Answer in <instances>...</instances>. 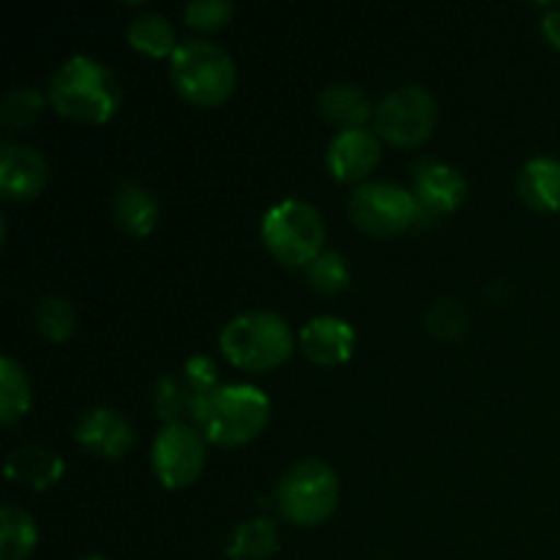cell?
I'll return each mask as SVG.
<instances>
[{"label":"cell","mask_w":560,"mask_h":560,"mask_svg":"<svg viewBox=\"0 0 560 560\" xmlns=\"http://www.w3.org/2000/svg\"><path fill=\"white\" fill-rule=\"evenodd\" d=\"M271 421V399L249 383H219L202 394L191 413V424L208 443L244 446L252 443Z\"/></svg>","instance_id":"1"},{"label":"cell","mask_w":560,"mask_h":560,"mask_svg":"<svg viewBox=\"0 0 560 560\" xmlns=\"http://www.w3.org/2000/svg\"><path fill=\"white\" fill-rule=\"evenodd\" d=\"M49 102L60 115L80 124H104L118 113L124 91L104 60L93 55H71L49 80Z\"/></svg>","instance_id":"2"},{"label":"cell","mask_w":560,"mask_h":560,"mask_svg":"<svg viewBox=\"0 0 560 560\" xmlns=\"http://www.w3.org/2000/svg\"><path fill=\"white\" fill-rule=\"evenodd\" d=\"M219 350L233 366L266 372L284 364L293 353L288 320L271 310H249L235 315L219 334Z\"/></svg>","instance_id":"3"},{"label":"cell","mask_w":560,"mask_h":560,"mask_svg":"<svg viewBox=\"0 0 560 560\" xmlns=\"http://www.w3.org/2000/svg\"><path fill=\"white\" fill-rule=\"evenodd\" d=\"M170 80L197 107H217L235 91L238 71L228 49L217 42L189 38L170 58Z\"/></svg>","instance_id":"4"},{"label":"cell","mask_w":560,"mask_h":560,"mask_svg":"<svg viewBox=\"0 0 560 560\" xmlns=\"http://www.w3.org/2000/svg\"><path fill=\"white\" fill-rule=\"evenodd\" d=\"M260 233L268 252L293 268H306L326 252V222L306 200H282L268 208Z\"/></svg>","instance_id":"5"},{"label":"cell","mask_w":560,"mask_h":560,"mask_svg":"<svg viewBox=\"0 0 560 560\" xmlns=\"http://www.w3.org/2000/svg\"><path fill=\"white\" fill-rule=\"evenodd\" d=\"M339 503L337 470L323 459H299L277 485V506L293 525H317Z\"/></svg>","instance_id":"6"},{"label":"cell","mask_w":560,"mask_h":560,"mask_svg":"<svg viewBox=\"0 0 560 560\" xmlns=\"http://www.w3.org/2000/svg\"><path fill=\"white\" fill-rule=\"evenodd\" d=\"M348 211L355 228L375 238H392L405 233L410 224H419V202L413 191L386 180L355 186L348 197Z\"/></svg>","instance_id":"7"},{"label":"cell","mask_w":560,"mask_h":560,"mask_svg":"<svg viewBox=\"0 0 560 560\" xmlns=\"http://www.w3.org/2000/svg\"><path fill=\"white\" fill-rule=\"evenodd\" d=\"M438 102L427 88L405 85L375 107V135L399 148H416L435 131Z\"/></svg>","instance_id":"8"},{"label":"cell","mask_w":560,"mask_h":560,"mask_svg":"<svg viewBox=\"0 0 560 560\" xmlns=\"http://www.w3.org/2000/svg\"><path fill=\"white\" fill-rule=\"evenodd\" d=\"M151 468L167 490H186L206 468V438L195 424H164L153 441Z\"/></svg>","instance_id":"9"},{"label":"cell","mask_w":560,"mask_h":560,"mask_svg":"<svg viewBox=\"0 0 560 560\" xmlns=\"http://www.w3.org/2000/svg\"><path fill=\"white\" fill-rule=\"evenodd\" d=\"M219 386V370L211 355H191L178 372H167L153 386V408L167 424H186L202 394Z\"/></svg>","instance_id":"10"},{"label":"cell","mask_w":560,"mask_h":560,"mask_svg":"<svg viewBox=\"0 0 560 560\" xmlns=\"http://www.w3.org/2000/svg\"><path fill=\"white\" fill-rule=\"evenodd\" d=\"M413 197L419 202V224H430L435 219L457 211L468 197V180L457 167L438 159H421L413 164Z\"/></svg>","instance_id":"11"},{"label":"cell","mask_w":560,"mask_h":560,"mask_svg":"<svg viewBox=\"0 0 560 560\" xmlns=\"http://www.w3.org/2000/svg\"><path fill=\"white\" fill-rule=\"evenodd\" d=\"M74 441L93 457L120 459L135 443V427L120 410L93 408L77 421Z\"/></svg>","instance_id":"12"},{"label":"cell","mask_w":560,"mask_h":560,"mask_svg":"<svg viewBox=\"0 0 560 560\" xmlns=\"http://www.w3.org/2000/svg\"><path fill=\"white\" fill-rule=\"evenodd\" d=\"M49 164L42 151L25 142L0 145V191L9 200H31L47 186Z\"/></svg>","instance_id":"13"},{"label":"cell","mask_w":560,"mask_h":560,"mask_svg":"<svg viewBox=\"0 0 560 560\" xmlns=\"http://www.w3.org/2000/svg\"><path fill=\"white\" fill-rule=\"evenodd\" d=\"M381 162V137L370 129H339L328 142L326 164L337 180H361Z\"/></svg>","instance_id":"14"},{"label":"cell","mask_w":560,"mask_h":560,"mask_svg":"<svg viewBox=\"0 0 560 560\" xmlns=\"http://www.w3.org/2000/svg\"><path fill=\"white\" fill-rule=\"evenodd\" d=\"M299 345L306 359L317 366H339L350 361L355 350V331L348 320L337 315H317L304 323Z\"/></svg>","instance_id":"15"},{"label":"cell","mask_w":560,"mask_h":560,"mask_svg":"<svg viewBox=\"0 0 560 560\" xmlns=\"http://www.w3.org/2000/svg\"><path fill=\"white\" fill-rule=\"evenodd\" d=\"M66 474V463L55 448L42 446V443H25L16 446L5 457V479L20 481V485L33 487V490H49L58 485Z\"/></svg>","instance_id":"16"},{"label":"cell","mask_w":560,"mask_h":560,"mask_svg":"<svg viewBox=\"0 0 560 560\" xmlns=\"http://www.w3.org/2000/svg\"><path fill=\"white\" fill-rule=\"evenodd\" d=\"M517 191L525 206H530L534 211H560V159H528L517 175Z\"/></svg>","instance_id":"17"},{"label":"cell","mask_w":560,"mask_h":560,"mask_svg":"<svg viewBox=\"0 0 560 560\" xmlns=\"http://www.w3.org/2000/svg\"><path fill=\"white\" fill-rule=\"evenodd\" d=\"M113 219L124 233L145 238L159 224V202L142 184L126 180L113 195Z\"/></svg>","instance_id":"18"},{"label":"cell","mask_w":560,"mask_h":560,"mask_svg":"<svg viewBox=\"0 0 560 560\" xmlns=\"http://www.w3.org/2000/svg\"><path fill=\"white\" fill-rule=\"evenodd\" d=\"M317 109L323 118L342 129H364L372 115V102L364 88L355 82H331L317 96Z\"/></svg>","instance_id":"19"},{"label":"cell","mask_w":560,"mask_h":560,"mask_svg":"<svg viewBox=\"0 0 560 560\" xmlns=\"http://www.w3.org/2000/svg\"><path fill=\"white\" fill-rule=\"evenodd\" d=\"M279 547V530L271 520L252 517L235 525L230 534L224 556L230 560H268Z\"/></svg>","instance_id":"20"},{"label":"cell","mask_w":560,"mask_h":560,"mask_svg":"<svg viewBox=\"0 0 560 560\" xmlns=\"http://www.w3.org/2000/svg\"><path fill=\"white\" fill-rule=\"evenodd\" d=\"M126 42L142 55H151V58H173V52L178 49L175 44V27L173 22L164 14L156 11H142L126 27Z\"/></svg>","instance_id":"21"},{"label":"cell","mask_w":560,"mask_h":560,"mask_svg":"<svg viewBox=\"0 0 560 560\" xmlns=\"http://www.w3.org/2000/svg\"><path fill=\"white\" fill-rule=\"evenodd\" d=\"M31 381L25 366L11 355L0 359V424L14 427L31 410Z\"/></svg>","instance_id":"22"},{"label":"cell","mask_w":560,"mask_h":560,"mask_svg":"<svg viewBox=\"0 0 560 560\" xmlns=\"http://www.w3.org/2000/svg\"><path fill=\"white\" fill-rule=\"evenodd\" d=\"M36 545V520L20 506L0 509V560H25Z\"/></svg>","instance_id":"23"},{"label":"cell","mask_w":560,"mask_h":560,"mask_svg":"<svg viewBox=\"0 0 560 560\" xmlns=\"http://www.w3.org/2000/svg\"><path fill=\"white\" fill-rule=\"evenodd\" d=\"M33 317H36L38 334L49 342H66L74 334L77 312L71 301L60 299V295H44L36 304Z\"/></svg>","instance_id":"24"},{"label":"cell","mask_w":560,"mask_h":560,"mask_svg":"<svg viewBox=\"0 0 560 560\" xmlns=\"http://www.w3.org/2000/svg\"><path fill=\"white\" fill-rule=\"evenodd\" d=\"M306 279H310V284L317 293H339L350 282L348 260H345L342 252L326 249L317 260L306 266Z\"/></svg>","instance_id":"25"},{"label":"cell","mask_w":560,"mask_h":560,"mask_svg":"<svg viewBox=\"0 0 560 560\" xmlns=\"http://www.w3.org/2000/svg\"><path fill=\"white\" fill-rule=\"evenodd\" d=\"M44 107V93L36 88H16L3 96L0 104V124L5 129H25L38 118Z\"/></svg>","instance_id":"26"},{"label":"cell","mask_w":560,"mask_h":560,"mask_svg":"<svg viewBox=\"0 0 560 560\" xmlns=\"http://www.w3.org/2000/svg\"><path fill=\"white\" fill-rule=\"evenodd\" d=\"M424 320L435 339H454L465 331V326H468V315H465L463 304L454 299H438L435 304L427 310Z\"/></svg>","instance_id":"27"},{"label":"cell","mask_w":560,"mask_h":560,"mask_svg":"<svg viewBox=\"0 0 560 560\" xmlns=\"http://www.w3.org/2000/svg\"><path fill=\"white\" fill-rule=\"evenodd\" d=\"M235 14L230 0H189L184 9V20L197 31H219L228 25Z\"/></svg>","instance_id":"28"},{"label":"cell","mask_w":560,"mask_h":560,"mask_svg":"<svg viewBox=\"0 0 560 560\" xmlns=\"http://www.w3.org/2000/svg\"><path fill=\"white\" fill-rule=\"evenodd\" d=\"M541 33H545L547 42L560 52V5H547L545 16H541Z\"/></svg>","instance_id":"29"},{"label":"cell","mask_w":560,"mask_h":560,"mask_svg":"<svg viewBox=\"0 0 560 560\" xmlns=\"http://www.w3.org/2000/svg\"><path fill=\"white\" fill-rule=\"evenodd\" d=\"M82 560H107V558H102V556H88V558H82Z\"/></svg>","instance_id":"30"}]
</instances>
